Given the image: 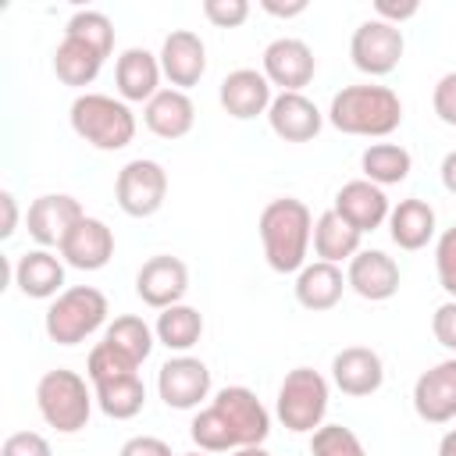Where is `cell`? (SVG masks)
Here are the masks:
<instances>
[{"label":"cell","mask_w":456,"mask_h":456,"mask_svg":"<svg viewBox=\"0 0 456 456\" xmlns=\"http://www.w3.org/2000/svg\"><path fill=\"white\" fill-rule=\"evenodd\" d=\"M178 456H210V452H203V449H192V452H178Z\"/></svg>","instance_id":"49"},{"label":"cell","mask_w":456,"mask_h":456,"mask_svg":"<svg viewBox=\"0 0 456 456\" xmlns=\"http://www.w3.org/2000/svg\"><path fill=\"white\" fill-rule=\"evenodd\" d=\"M203 18L217 28H239L249 18L246 0H203Z\"/></svg>","instance_id":"38"},{"label":"cell","mask_w":456,"mask_h":456,"mask_svg":"<svg viewBox=\"0 0 456 456\" xmlns=\"http://www.w3.org/2000/svg\"><path fill=\"white\" fill-rule=\"evenodd\" d=\"M417 11H420L417 0H374V18H381V21H388V25H403V21H410Z\"/></svg>","instance_id":"43"},{"label":"cell","mask_w":456,"mask_h":456,"mask_svg":"<svg viewBox=\"0 0 456 456\" xmlns=\"http://www.w3.org/2000/svg\"><path fill=\"white\" fill-rule=\"evenodd\" d=\"M118 456H175V452H171V445H167L164 438H157V435H132V438L118 449Z\"/></svg>","instance_id":"42"},{"label":"cell","mask_w":456,"mask_h":456,"mask_svg":"<svg viewBox=\"0 0 456 456\" xmlns=\"http://www.w3.org/2000/svg\"><path fill=\"white\" fill-rule=\"evenodd\" d=\"M435 274L449 299H456V224L445 228L435 242Z\"/></svg>","instance_id":"37"},{"label":"cell","mask_w":456,"mask_h":456,"mask_svg":"<svg viewBox=\"0 0 456 456\" xmlns=\"http://www.w3.org/2000/svg\"><path fill=\"white\" fill-rule=\"evenodd\" d=\"M438 456H456V428L442 435V442H438Z\"/></svg>","instance_id":"47"},{"label":"cell","mask_w":456,"mask_h":456,"mask_svg":"<svg viewBox=\"0 0 456 456\" xmlns=\"http://www.w3.org/2000/svg\"><path fill=\"white\" fill-rule=\"evenodd\" d=\"M114 200L128 217H153L167 200V171L150 157L128 160L114 178Z\"/></svg>","instance_id":"7"},{"label":"cell","mask_w":456,"mask_h":456,"mask_svg":"<svg viewBox=\"0 0 456 456\" xmlns=\"http://www.w3.org/2000/svg\"><path fill=\"white\" fill-rule=\"evenodd\" d=\"M0 456H53V449L39 431H14L4 438Z\"/></svg>","instance_id":"39"},{"label":"cell","mask_w":456,"mask_h":456,"mask_svg":"<svg viewBox=\"0 0 456 456\" xmlns=\"http://www.w3.org/2000/svg\"><path fill=\"white\" fill-rule=\"evenodd\" d=\"M360 232L349 224V221H342L335 210H324V214H317V221H314V253H317V260H328V264H349L356 253H360Z\"/></svg>","instance_id":"27"},{"label":"cell","mask_w":456,"mask_h":456,"mask_svg":"<svg viewBox=\"0 0 456 456\" xmlns=\"http://www.w3.org/2000/svg\"><path fill=\"white\" fill-rule=\"evenodd\" d=\"M107 314H110V306H107V296L100 289H93V285H71L57 299H50L46 317H43V328H46V338L50 342H57V346H78L93 331L103 328Z\"/></svg>","instance_id":"5"},{"label":"cell","mask_w":456,"mask_h":456,"mask_svg":"<svg viewBox=\"0 0 456 456\" xmlns=\"http://www.w3.org/2000/svg\"><path fill=\"white\" fill-rule=\"evenodd\" d=\"M71 128L78 139H86L96 150H125L135 139V114L125 100H114L107 93H78L71 100Z\"/></svg>","instance_id":"3"},{"label":"cell","mask_w":456,"mask_h":456,"mask_svg":"<svg viewBox=\"0 0 456 456\" xmlns=\"http://www.w3.org/2000/svg\"><path fill=\"white\" fill-rule=\"evenodd\" d=\"M438 232V221H435V207L420 196H406L399 200L392 210H388V235L399 249L406 253H417L424 249Z\"/></svg>","instance_id":"25"},{"label":"cell","mask_w":456,"mask_h":456,"mask_svg":"<svg viewBox=\"0 0 456 456\" xmlns=\"http://www.w3.org/2000/svg\"><path fill=\"white\" fill-rule=\"evenodd\" d=\"M346 289H349V285H346L342 267H338V264H328V260L306 264V267L296 274V285H292L296 303H299L303 310H310V314L335 310Z\"/></svg>","instance_id":"24"},{"label":"cell","mask_w":456,"mask_h":456,"mask_svg":"<svg viewBox=\"0 0 456 456\" xmlns=\"http://www.w3.org/2000/svg\"><path fill=\"white\" fill-rule=\"evenodd\" d=\"M153 335L171 353H189L200 342V335H203V314L196 306H189V303H175V306L157 314Z\"/></svg>","instance_id":"29"},{"label":"cell","mask_w":456,"mask_h":456,"mask_svg":"<svg viewBox=\"0 0 456 456\" xmlns=\"http://www.w3.org/2000/svg\"><path fill=\"white\" fill-rule=\"evenodd\" d=\"M185 292H189V267L182 256L157 253L135 274V296L153 310H167V306L182 303Z\"/></svg>","instance_id":"12"},{"label":"cell","mask_w":456,"mask_h":456,"mask_svg":"<svg viewBox=\"0 0 456 456\" xmlns=\"http://www.w3.org/2000/svg\"><path fill=\"white\" fill-rule=\"evenodd\" d=\"M331 381L342 395L363 399L385 385V363L370 346H346L331 356Z\"/></svg>","instance_id":"16"},{"label":"cell","mask_w":456,"mask_h":456,"mask_svg":"<svg viewBox=\"0 0 456 456\" xmlns=\"http://www.w3.org/2000/svg\"><path fill=\"white\" fill-rule=\"evenodd\" d=\"M142 125L157 139H182L196 125V107H192L189 93H182V89H160L142 107Z\"/></svg>","instance_id":"26"},{"label":"cell","mask_w":456,"mask_h":456,"mask_svg":"<svg viewBox=\"0 0 456 456\" xmlns=\"http://www.w3.org/2000/svg\"><path fill=\"white\" fill-rule=\"evenodd\" d=\"M100 68H103V57L96 50H89L86 43H78V39L64 36L53 50V75L71 89H82V86L96 82Z\"/></svg>","instance_id":"30"},{"label":"cell","mask_w":456,"mask_h":456,"mask_svg":"<svg viewBox=\"0 0 456 456\" xmlns=\"http://www.w3.org/2000/svg\"><path fill=\"white\" fill-rule=\"evenodd\" d=\"M210 403H214V406L224 413V420L232 424L239 449H246V445H264V438L271 435V413H267V406L256 399L253 388H246V385H228V388H221Z\"/></svg>","instance_id":"13"},{"label":"cell","mask_w":456,"mask_h":456,"mask_svg":"<svg viewBox=\"0 0 456 456\" xmlns=\"http://www.w3.org/2000/svg\"><path fill=\"white\" fill-rule=\"evenodd\" d=\"M64 36L86 43V46L96 50L103 61H107L110 50H114V21H110L103 11H75V14L68 18V25H64Z\"/></svg>","instance_id":"34"},{"label":"cell","mask_w":456,"mask_h":456,"mask_svg":"<svg viewBox=\"0 0 456 456\" xmlns=\"http://www.w3.org/2000/svg\"><path fill=\"white\" fill-rule=\"evenodd\" d=\"M103 342H110L114 349H121L125 356H132V360L142 367V360L153 353L157 335H153V328H150L142 317H135V314H121V317H114V321L107 324Z\"/></svg>","instance_id":"32"},{"label":"cell","mask_w":456,"mask_h":456,"mask_svg":"<svg viewBox=\"0 0 456 456\" xmlns=\"http://www.w3.org/2000/svg\"><path fill=\"white\" fill-rule=\"evenodd\" d=\"M403 50H406V39H403V28L399 25H388L381 18H367L353 28V39H349V57L353 64L370 75V78H381V75H392L403 61Z\"/></svg>","instance_id":"8"},{"label":"cell","mask_w":456,"mask_h":456,"mask_svg":"<svg viewBox=\"0 0 456 456\" xmlns=\"http://www.w3.org/2000/svg\"><path fill=\"white\" fill-rule=\"evenodd\" d=\"M399 264L381 253V249H360L349 267H346V285L360 296V299H370V303H385L399 292Z\"/></svg>","instance_id":"17"},{"label":"cell","mask_w":456,"mask_h":456,"mask_svg":"<svg viewBox=\"0 0 456 456\" xmlns=\"http://www.w3.org/2000/svg\"><path fill=\"white\" fill-rule=\"evenodd\" d=\"M310 456H367L363 442L346 424H321L310 435Z\"/></svg>","instance_id":"36"},{"label":"cell","mask_w":456,"mask_h":456,"mask_svg":"<svg viewBox=\"0 0 456 456\" xmlns=\"http://www.w3.org/2000/svg\"><path fill=\"white\" fill-rule=\"evenodd\" d=\"M328 378L314 367H292L285 374V381L278 385V399H274V413L278 420L292 431V435H314L324 424L328 413Z\"/></svg>","instance_id":"6"},{"label":"cell","mask_w":456,"mask_h":456,"mask_svg":"<svg viewBox=\"0 0 456 456\" xmlns=\"http://www.w3.org/2000/svg\"><path fill=\"white\" fill-rule=\"evenodd\" d=\"M331 210L342 217V221H349L360 235H367V232H374V228H381L385 221H388V196H385V189L381 185H374V182H367V178H353V182H346L338 192H335V203H331Z\"/></svg>","instance_id":"19"},{"label":"cell","mask_w":456,"mask_h":456,"mask_svg":"<svg viewBox=\"0 0 456 456\" xmlns=\"http://www.w3.org/2000/svg\"><path fill=\"white\" fill-rule=\"evenodd\" d=\"M160 71L171 89H192L207 75V46L192 28H171L160 43Z\"/></svg>","instance_id":"14"},{"label":"cell","mask_w":456,"mask_h":456,"mask_svg":"<svg viewBox=\"0 0 456 456\" xmlns=\"http://www.w3.org/2000/svg\"><path fill=\"white\" fill-rule=\"evenodd\" d=\"M328 121L346 132V135H363V139H385L403 125V100L388 86L360 82V86H342L331 96Z\"/></svg>","instance_id":"2"},{"label":"cell","mask_w":456,"mask_h":456,"mask_svg":"<svg viewBox=\"0 0 456 456\" xmlns=\"http://www.w3.org/2000/svg\"><path fill=\"white\" fill-rule=\"evenodd\" d=\"M61 260L68 264V267H78V271H100V267H107L110 264V256H114V232L100 221V217H82L71 232H68V239L61 242Z\"/></svg>","instance_id":"21"},{"label":"cell","mask_w":456,"mask_h":456,"mask_svg":"<svg viewBox=\"0 0 456 456\" xmlns=\"http://www.w3.org/2000/svg\"><path fill=\"white\" fill-rule=\"evenodd\" d=\"M256 235L264 246V260L278 274H299L306 267V253L314 242V214L296 196H278L260 210Z\"/></svg>","instance_id":"1"},{"label":"cell","mask_w":456,"mask_h":456,"mask_svg":"<svg viewBox=\"0 0 456 456\" xmlns=\"http://www.w3.org/2000/svg\"><path fill=\"white\" fill-rule=\"evenodd\" d=\"M189 438H192L196 449H203V452H235V449H239L232 424L224 420V413H221L214 403L203 406V410L192 417V424H189Z\"/></svg>","instance_id":"33"},{"label":"cell","mask_w":456,"mask_h":456,"mask_svg":"<svg viewBox=\"0 0 456 456\" xmlns=\"http://www.w3.org/2000/svg\"><path fill=\"white\" fill-rule=\"evenodd\" d=\"M160 57L150 53L146 46H128L118 53V64H114V86H118V96L125 103H150L157 93H160Z\"/></svg>","instance_id":"20"},{"label":"cell","mask_w":456,"mask_h":456,"mask_svg":"<svg viewBox=\"0 0 456 456\" xmlns=\"http://www.w3.org/2000/svg\"><path fill=\"white\" fill-rule=\"evenodd\" d=\"M232 456H271L264 445H246V449H235Z\"/></svg>","instance_id":"48"},{"label":"cell","mask_w":456,"mask_h":456,"mask_svg":"<svg viewBox=\"0 0 456 456\" xmlns=\"http://www.w3.org/2000/svg\"><path fill=\"white\" fill-rule=\"evenodd\" d=\"M93 395H96V406H100L110 420H132V417H139L142 406H146V385H142L139 374L93 385Z\"/></svg>","instance_id":"31"},{"label":"cell","mask_w":456,"mask_h":456,"mask_svg":"<svg viewBox=\"0 0 456 456\" xmlns=\"http://www.w3.org/2000/svg\"><path fill=\"white\" fill-rule=\"evenodd\" d=\"M260 71L281 93H303V86H310V78L317 71V57L303 39L281 36V39H271L264 46V68Z\"/></svg>","instance_id":"11"},{"label":"cell","mask_w":456,"mask_h":456,"mask_svg":"<svg viewBox=\"0 0 456 456\" xmlns=\"http://www.w3.org/2000/svg\"><path fill=\"white\" fill-rule=\"evenodd\" d=\"M0 210H4V221H0V239H11L18 232V200L11 189L0 192Z\"/></svg>","instance_id":"44"},{"label":"cell","mask_w":456,"mask_h":456,"mask_svg":"<svg viewBox=\"0 0 456 456\" xmlns=\"http://www.w3.org/2000/svg\"><path fill=\"white\" fill-rule=\"evenodd\" d=\"M267 125L285 142H310V139H317L324 114L303 93H278L267 107Z\"/></svg>","instance_id":"22"},{"label":"cell","mask_w":456,"mask_h":456,"mask_svg":"<svg viewBox=\"0 0 456 456\" xmlns=\"http://www.w3.org/2000/svg\"><path fill=\"white\" fill-rule=\"evenodd\" d=\"M157 392H160L164 406H171V410H196L210 395V367L200 356L178 353L160 363Z\"/></svg>","instance_id":"9"},{"label":"cell","mask_w":456,"mask_h":456,"mask_svg":"<svg viewBox=\"0 0 456 456\" xmlns=\"http://www.w3.org/2000/svg\"><path fill=\"white\" fill-rule=\"evenodd\" d=\"M217 100L224 107L228 118L235 121H249L256 114H267L274 93H271V82L264 71L256 68H235L221 78V89H217Z\"/></svg>","instance_id":"18"},{"label":"cell","mask_w":456,"mask_h":456,"mask_svg":"<svg viewBox=\"0 0 456 456\" xmlns=\"http://www.w3.org/2000/svg\"><path fill=\"white\" fill-rule=\"evenodd\" d=\"M438 175H442V189H445L449 196H456V150H449V153L442 157Z\"/></svg>","instance_id":"46"},{"label":"cell","mask_w":456,"mask_h":456,"mask_svg":"<svg viewBox=\"0 0 456 456\" xmlns=\"http://www.w3.org/2000/svg\"><path fill=\"white\" fill-rule=\"evenodd\" d=\"M14 285L28 299H57L64 292V260L50 249H28L14 260Z\"/></svg>","instance_id":"23"},{"label":"cell","mask_w":456,"mask_h":456,"mask_svg":"<svg viewBox=\"0 0 456 456\" xmlns=\"http://www.w3.org/2000/svg\"><path fill=\"white\" fill-rule=\"evenodd\" d=\"M360 171H363L367 182H374V185H381V189H385V185H399V182L410 178L413 157H410V150L399 146V142H370V146L360 153Z\"/></svg>","instance_id":"28"},{"label":"cell","mask_w":456,"mask_h":456,"mask_svg":"<svg viewBox=\"0 0 456 456\" xmlns=\"http://www.w3.org/2000/svg\"><path fill=\"white\" fill-rule=\"evenodd\" d=\"M93 388L86 385L82 374L68 370V367H53L39 378L36 385V406H39V417L61 431V435H75L89 424L93 417Z\"/></svg>","instance_id":"4"},{"label":"cell","mask_w":456,"mask_h":456,"mask_svg":"<svg viewBox=\"0 0 456 456\" xmlns=\"http://www.w3.org/2000/svg\"><path fill=\"white\" fill-rule=\"evenodd\" d=\"M260 7H264L267 14H274V18H296V14H303V11H306V0H292V4H278V0H260Z\"/></svg>","instance_id":"45"},{"label":"cell","mask_w":456,"mask_h":456,"mask_svg":"<svg viewBox=\"0 0 456 456\" xmlns=\"http://www.w3.org/2000/svg\"><path fill=\"white\" fill-rule=\"evenodd\" d=\"M431 107L438 114L442 125H452L456 128V71H445L435 89H431Z\"/></svg>","instance_id":"40"},{"label":"cell","mask_w":456,"mask_h":456,"mask_svg":"<svg viewBox=\"0 0 456 456\" xmlns=\"http://www.w3.org/2000/svg\"><path fill=\"white\" fill-rule=\"evenodd\" d=\"M431 335H435L438 346H445L449 353H456V299H445L431 314Z\"/></svg>","instance_id":"41"},{"label":"cell","mask_w":456,"mask_h":456,"mask_svg":"<svg viewBox=\"0 0 456 456\" xmlns=\"http://www.w3.org/2000/svg\"><path fill=\"white\" fill-rule=\"evenodd\" d=\"M413 410L424 424H449L456 417V356L428 367L413 381Z\"/></svg>","instance_id":"15"},{"label":"cell","mask_w":456,"mask_h":456,"mask_svg":"<svg viewBox=\"0 0 456 456\" xmlns=\"http://www.w3.org/2000/svg\"><path fill=\"white\" fill-rule=\"evenodd\" d=\"M132 374H139V363L132 356H125L121 349H114L110 342H96L86 356L89 385H103V381H118V378H132Z\"/></svg>","instance_id":"35"},{"label":"cell","mask_w":456,"mask_h":456,"mask_svg":"<svg viewBox=\"0 0 456 456\" xmlns=\"http://www.w3.org/2000/svg\"><path fill=\"white\" fill-rule=\"evenodd\" d=\"M86 217L82 203L68 192H43L28 203V214H25V228L28 235L39 242V249H61V242L68 239V232Z\"/></svg>","instance_id":"10"}]
</instances>
